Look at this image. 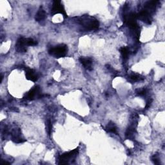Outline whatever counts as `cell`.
<instances>
[{
    "instance_id": "cell-2",
    "label": "cell",
    "mask_w": 165,
    "mask_h": 165,
    "mask_svg": "<svg viewBox=\"0 0 165 165\" xmlns=\"http://www.w3.org/2000/svg\"><path fill=\"white\" fill-rule=\"evenodd\" d=\"M67 46L64 44L57 45L53 48H51L49 50V53L56 58H60L65 57L67 53Z\"/></svg>"
},
{
    "instance_id": "cell-17",
    "label": "cell",
    "mask_w": 165,
    "mask_h": 165,
    "mask_svg": "<svg viewBox=\"0 0 165 165\" xmlns=\"http://www.w3.org/2000/svg\"><path fill=\"white\" fill-rule=\"evenodd\" d=\"M46 127L47 132H48L49 135L50 136V134H51V132H52V123H51V121H50V120L47 121V122L46 123Z\"/></svg>"
},
{
    "instance_id": "cell-6",
    "label": "cell",
    "mask_w": 165,
    "mask_h": 165,
    "mask_svg": "<svg viewBox=\"0 0 165 165\" xmlns=\"http://www.w3.org/2000/svg\"><path fill=\"white\" fill-rule=\"evenodd\" d=\"M36 97H37L38 98H41L43 97L40 92V88L38 86H34V87L32 89H31L29 92H27L25 94L24 98L29 100H33L35 99Z\"/></svg>"
},
{
    "instance_id": "cell-20",
    "label": "cell",
    "mask_w": 165,
    "mask_h": 165,
    "mask_svg": "<svg viewBox=\"0 0 165 165\" xmlns=\"http://www.w3.org/2000/svg\"><path fill=\"white\" fill-rule=\"evenodd\" d=\"M1 163H2V164H10V163H9V162H7V161H2V162H1Z\"/></svg>"
},
{
    "instance_id": "cell-1",
    "label": "cell",
    "mask_w": 165,
    "mask_h": 165,
    "mask_svg": "<svg viewBox=\"0 0 165 165\" xmlns=\"http://www.w3.org/2000/svg\"><path fill=\"white\" fill-rule=\"evenodd\" d=\"M80 22L81 25L87 30H96L99 28V23L97 19L89 16H83L81 18Z\"/></svg>"
},
{
    "instance_id": "cell-19",
    "label": "cell",
    "mask_w": 165,
    "mask_h": 165,
    "mask_svg": "<svg viewBox=\"0 0 165 165\" xmlns=\"http://www.w3.org/2000/svg\"><path fill=\"white\" fill-rule=\"evenodd\" d=\"M152 159L153 161V162H154L155 164H159L160 162H159V159L158 158V157L157 156V155H154V156L152 158Z\"/></svg>"
},
{
    "instance_id": "cell-11",
    "label": "cell",
    "mask_w": 165,
    "mask_h": 165,
    "mask_svg": "<svg viewBox=\"0 0 165 165\" xmlns=\"http://www.w3.org/2000/svg\"><path fill=\"white\" fill-rule=\"evenodd\" d=\"M157 3H158V1H148L144 6V7H145L144 10H147V12H148V13L150 14L151 12L155 10L156 5H157Z\"/></svg>"
},
{
    "instance_id": "cell-15",
    "label": "cell",
    "mask_w": 165,
    "mask_h": 165,
    "mask_svg": "<svg viewBox=\"0 0 165 165\" xmlns=\"http://www.w3.org/2000/svg\"><path fill=\"white\" fill-rule=\"evenodd\" d=\"M130 79L133 81H139L143 80L144 77L141 75H140V74H133L130 76Z\"/></svg>"
},
{
    "instance_id": "cell-7",
    "label": "cell",
    "mask_w": 165,
    "mask_h": 165,
    "mask_svg": "<svg viewBox=\"0 0 165 165\" xmlns=\"http://www.w3.org/2000/svg\"><path fill=\"white\" fill-rule=\"evenodd\" d=\"M137 18L141 19V21H143L144 23H147V24H151L152 19L150 14L145 10H141L140 13L137 14Z\"/></svg>"
},
{
    "instance_id": "cell-16",
    "label": "cell",
    "mask_w": 165,
    "mask_h": 165,
    "mask_svg": "<svg viewBox=\"0 0 165 165\" xmlns=\"http://www.w3.org/2000/svg\"><path fill=\"white\" fill-rule=\"evenodd\" d=\"M25 41L27 46H35L38 44L37 41H34L32 38H25Z\"/></svg>"
},
{
    "instance_id": "cell-9",
    "label": "cell",
    "mask_w": 165,
    "mask_h": 165,
    "mask_svg": "<svg viewBox=\"0 0 165 165\" xmlns=\"http://www.w3.org/2000/svg\"><path fill=\"white\" fill-rule=\"evenodd\" d=\"M25 76L27 80L33 82H36L38 80V76L35 72L34 70L28 67L25 68Z\"/></svg>"
},
{
    "instance_id": "cell-3",
    "label": "cell",
    "mask_w": 165,
    "mask_h": 165,
    "mask_svg": "<svg viewBox=\"0 0 165 165\" xmlns=\"http://www.w3.org/2000/svg\"><path fill=\"white\" fill-rule=\"evenodd\" d=\"M79 152V148H76L75 150L69 152H65L62 154L60 158V163L59 164H67L70 159H74L76 158Z\"/></svg>"
},
{
    "instance_id": "cell-8",
    "label": "cell",
    "mask_w": 165,
    "mask_h": 165,
    "mask_svg": "<svg viewBox=\"0 0 165 165\" xmlns=\"http://www.w3.org/2000/svg\"><path fill=\"white\" fill-rule=\"evenodd\" d=\"M15 50L18 52H25L27 51V45L25 44V38H20L17 41L15 45Z\"/></svg>"
},
{
    "instance_id": "cell-5",
    "label": "cell",
    "mask_w": 165,
    "mask_h": 165,
    "mask_svg": "<svg viewBox=\"0 0 165 165\" xmlns=\"http://www.w3.org/2000/svg\"><path fill=\"white\" fill-rule=\"evenodd\" d=\"M51 13L52 14H61L63 15L65 18H67V14L66 13V11L64 9L63 5H62V3L60 1H54L52 10H51Z\"/></svg>"
},
{
    "instance_id": "cell-13",
    "label": "cell",
    "mask_w": 165,
    "mask_h": 165,
    "mask_svg": "<svg viewBox=\"0 0 165 165\" xmlns=\"http://www.w3.org/2000/svg\"><path fill=\"white\" fill-rule=\"evenodd\" d=\"M106 130H107V131L108 132H111V133H117L116 126L114 123H112V122H110L107 124V127H106Z\"/></svg>"
},
{
    "instance_id": "cell-14",
    "label": "cell",
    "mask_w": 165,
    "mask_h": 165,
    "mask_svg": "<svg viewBox=\"0 0 165 165\" xmlns=\"http://www.w3.org/2000/svg\"><path fill=\"white\" fill-rule=\"evenodd\" d=\"M120 52L121 55H122L123 58L124 60H127L128 58L129 55V50L127 47H122L120 49Z\"/></svg>"
},
{
    "instance_id": "cell-21",
    "label": "cell",
    "mask_w": 165,
    "mask_h": 165,
    "mask_svg": "<svg viewBox=\"0 0 165 165\" xmlns=\"http://www.w3.org/2000/svg\"><path fill=\"white\" fill-rule=\"evenodd\" d=\"M3 75H2V74H1V81H0V82H2V81H3Z\"/></svg>"
},
{
    "instance_id": "cell-18",
    "label": "cell",
    "mask_w": 165,
    "mask_h": 165,
    "mask_svg": "<svg viewBox=\"0 0 165 165\" xmlns=\"http://www.w3.org/2000/svg\"><path fill=\"white\" fill-rule=\"evenodd\" d=\"M147 90L146 89H142V90H138L137 91V96H144L147 94Z\"/></svg>"
},
{
    "instance_id": "cell-12",
    "label": "cell",
    "mask_w": 165,
    "mask_h": 165,
    "mask_svg": "<svg viewBox=\"0 0 165 165\" xmlns=\"http://www.w3.org/2000/svg\"><path fill=\"white\" fill-rule=\"evenodd\" d=\"M46 18V13L45 10L42 9V7H40V9H39L38 12L37 13L36 17H35V19L36 21L38 22L41 21L43 20H44Z\"/></svg>"
},
{
    "instance_id": "cell-4",
    "label": "cell",
    "mask_w": 165,
    "mask_h": 165,
    "mask_svg": "<svg viewBox=\"0 0 165 165\" xmlns=\"http://www.w3.org/2000/svg\"><path fill=\"white\" fill-rule=\"evenodd\" d=\"M137 14L130 13L124 15V21L131 29L137 30L138 25L137 24Z\"/></svg>"
},
{
    "instance_id": "cell-10",
    "label": "cell",
    "mask_w": 165,
    "mask_h": 165,
    "mask_svg": "<svg viewBox=\"0 0 165 165\" xmlns=\"http://www.w3.org/2000/svg\"><path fill=\"white\" fill-rule=\"evenodd\" d=\"M80 61L85 69L88 70H92V61L91 60V59L81 57L80 58Z\"/></svg>"
}]
</instances>
